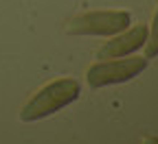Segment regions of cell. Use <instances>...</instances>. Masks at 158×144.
Returning a JSON list of instances; mask_svg holds the SVG:
<instances>
[{"mask_svg":"<svg viewBox=\"0 0 158 144\" xmlns=\"http://www.w3.org/2000/svg\"><path fill=\"white\" fill-rule=\"evenodd\" d=\"M81 94V85L77 79H57L48 85L37 90L20 109V120L22 122H35L46 116H53L55 111L64 109L66 105L75 103Z\"/></svg>","mask_w":158,"mask_h":144,"instance_id":"cell-1","label":"cell"},{"mask_svg":"<svg viewBox=\"0 0 158 144\" xmlns=\"http://www.w3.org/2000/svg\"><path fill=\"white\" fill-rule=\"evenodd\" d=\"M132 15L127 11H88L68 20L66 31L70 35H99L112 37L130 26Z\"/></svg>","mask_w":158,"mask_h":144,"instance_id":"cell-2","label":"cell"},{"mask_svg":"<svg viewBox=\"0 0 158 144\" xmlns=\"http://www.w3.org/2000/svg\"><path fill=\"white\" fill-rule=\"evenodd\" d=\"M147 68V59L145 57H116V59H103L94 64L86 79L90 88H106V85H114V83H125L132 81L134 76H138Z\"/></svg>","mask_w":158,"mask_h":144,"instance_id":"cell-3","label":"cell"},{"mask_svg":"<svg viewBox=\"0 0 158 144\" xmlns=\"http://www.w3.org/2000/svg\"><path fill=\"white\" fill-rule=\"evenodd\" d=\"M147 39V26L145 24H136V26H127L125 31L112 35L110 42H106L101 48L97 50V59H116V57H127L132 53H136L138 48L145 46Z\"/></svg>","mask_w":158,"mask_h":144,"instance_id":"cell-4","label":"cell"},{"mask_svg":"<svg viewBox=\"0 0 158 144\" xmlns=\"http://www.w3.org/2000/svg\"><path fill=\"white\" fill-rule=\"evenodd\" d=\"M158 55V9L154 13V20H152V29H149V35L145 39V59H152Z\"/></svg>","mask_w":158,"mask_h":144,"instance_id":"cell-5","label":"cell"},{"mask_svg":"<svg viewBox=\"0 0 158 144\" xmlns=\"http://www.w3.org/2000/svg\"><path fill=\"white\" fill-rule=\"evenodd\" d=\"M143 144H158V138H156V135H149V138H145Z\"/></svg>","mask_w":158,"mask_h":144,"instance_id":"cell-6","label":"cell"}]
</instances>
